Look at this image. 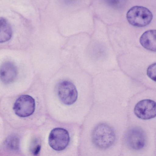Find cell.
<instances>
[{"instance_id":"obj_1","label":"cell","mask_w":156,"mask_h":156,"mask_svg":"<svg viewBox=\"0 0 156 156\" xmlns=\"http://www.w3.org/2000/svg\"><path fill=\"white\" fill-rule=\"evenodd\" d=\"M92 139L94 145L101 149L112 146L115 139L113 129L105 123H100L95 127L92 133Z\"/></svg>"},{"instance_id":"obj_2","label":"cell","mask_w":156,"mask_h":156,"mask_svg":"<svg viewBox=\"0 0 156 156\" xmlns=\"http://www.w3.org/2000/svg\"><path fill=\"white\" fill-rule=\"evenodd\" d=\"M126 18L131 25L137 27H143L150 23L153 18V15L147 8L142 6H135L128 11Z\"/></svg>"},{"instance_id":"obj_3","label":"cell","mask_w":156,"mask_h":156,"mask_svg":"<svg viewBox=\"0 0 156 156\" xmlns=\"http://www.w3.org/2000/svg\"><path fill=\"white\" fill-rule=\"evenodd\" d=\"M57 92L61 102L67 105L73 104L78 98V92L75 85L71 82L63 80L58 84Z\"/></svg>"},{"instance_id":"obj_4","label":"cell","mask_w":156,"mask_h":156,"mask_svg":"<svg viewBox=\"0 0 156 156\" xmlns=\"http://www.w3.org/2000/svg\"><path fill=\"white\" fill-rule=\"evenodd\" d=\"M35 103L31 96L23 95L20 96L14 103L13 109L17 116L25 117L32 115L34 112Z\"/></svg>"},{"instance_id":"obj_5","label":"cell","mask_w":156,"mask_h":156,"mask_svg":"<svg viewBox=\"0 0 156 156\" xmlns=\"http://www.w3.org/2000/svg\"><path fill=\"white\" fill-rule=\"evenodd\" d=\"M69 141L70 137L68 131L61 128L53 129L48 138V143L50 147L57 151L64 149L69 144Z\"/></svg>"},{"instance_id":"obj_6","label":"cell","mask_w":156,"mask_h":156,"mask_svg":"<svg viewBox=\"0 0 156 156\" xmlns=\"http://www.w3.org/2000/svg\"><path fill=\"white\" fill-rule=\"evenodd\" d=\"M134 113L138 118L147 120L156 117V102L151 99L139 101L135 105Z\"/></svg>"},{"instance_id":"obj_7","label":"cell","mask_w":156,"mask_h":156,"mask_svg":"<svg viewBox=\"0 0 156 156\" xmlns=\"http://www.w3.org/2000/svg\"><path fill=\"white\" fill-rule=\"evenodd\" d=\"M126 140L128 146L134 150H139L144 147L146 138L143 131L139 128H134L127 133Z\"/></svg>"},{"instance_id":"obj_8","label":"cell","mask_w":156,"mask_h":156,"mask_svg":"<svg viewBox=\"0 0 156 156\" xmlns=\"http://www.w3.org/2000/svg\"><path fill=\"white\" fill-rule=\"evenodd\" d=\"M0 79L5 84L13 82L17 75V69L14 63L11 62H4L0 68Z\"/></svg>"},{"instance_id":"obj_9","label":"cell","mask_w":156,"mask_h":156,"mask_svg":"<svg viewBox=\"0 0 156 156\" xmlns=\"http://www.w3.org/2000/svg\"><path fill=\"white\" fill-rule=\"evenodd\" d=\"M140 42L146 49L156 52V30H150L145 32L140 37Z\"/></svg>"},{"instance_id":"obj_10","label":"cell","mask_w":156,"mask_h":156,"mask_svg":"<svg viewBox=\"0 0 156 156\" xmlns=\"http://www.w3.org/2000/svg\"><path fill=\"white\" fill-rule=\"evenodd\" d=\"M0 42L3 43L8 41L11 38L12 29L9 23L3 17H0Z\"/></svg>"},{"instance_id":"obj_11","label":"cell","mask_w":156,"mask_h":156,"mask_svg":"<svg viewBox=\"0 0 156 156\" xmlns=\"http://www.w3.org/2000/svg\"><path fill=\"white\" fill-rule=\"evenodd\" d=\"M7 147L12 150H17L19 146V140L15 135H11L9 136L6 141Z\"/></svg>"},{"instance_id":"obj_12","label":"cell","mask_w":156,"mask_h":156,"mask_svg":"<svg viewBox=\"0 0 156 156\" xmlns=\"http://www.w3.org/2000/svg\"><path fill=\"white\" fill-rule=\"evenodd\" d=\"M147 74L151 80L156 82V62L150 65L147 69Z\"/></svg>"},{"instance_id":"obj_13","label":"cell","mask_w":156,"mask_h":156,"mask_svg":"<svg viewBox=\"0 0 156 156\" xmlns=\"http://www.w3.org/2000/svg\"><path fill=\"white\" fill-rule=\"evenodd\" d=\"M41 149V146L39 145H37L33 151L34 154L36 155L37 154Z\"/></svg>"}]
</instances>
